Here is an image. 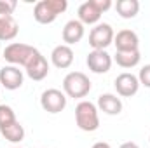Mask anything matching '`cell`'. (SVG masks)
Wrapping results in <instances>:
<instances>
[{
    "label": "cell",
    "mask_w": 150,
    "mask_h": 148,
    "mask_svg": "<svg viewBox=\"0 0 150 148\" xmlns=\"http://www.w3.org/2000/svg\"><path fill=\"white\" fill-rule=\"evenodd\" d=\"M68 7L67 0H40L35 4L33 18L40 25H51L56 21L59 14H63Z\"/></svg>",
    "instance_id": "1"
},
{
    "label": "cell",
    "mask_w": 150,
    "mask_h": 148,
    "mask_svg": "<svg viewBox=\"0 0 150 148\" xmlns=\"http://www.w3.org/2000/svg\"><path fill=\"white\" fill-rule=\"evenodd\" d=\"M75 122L79 129L86 132H94L100 127V115L98 106L91 101H80L75 106Z\"/></svg>",
    "instance_id": "2"
},
{
    "label": "cell",
    "mask_w": 150,
    "mask_h": 148,
    "mask_svg": "<svg viewBox=\"0 0 150 148\" xmlns=\"http://www.w3.org/2000/svg\"><path fill=\"white\" fill-rule=\"evenodd\" d=\"M91 91V80L82 72H70L63 78V92L68 98H86Z\"/></svg>",
    "instance_id": "3"
},
{
    "label": "cell",
    "mask_w": 150,
    "mask_h": 148,
    "mask_svg": "<svg viewBox=\"0 0 150 148\" xmlns=\"http://www.w3.org/2000/svg\"><path fill=\"white\" fill-rule=\"evenodd\" d=\"M37 52L38 51L33 45L14 42V44H9L4 49V59L12 66H26Z\"/></svg>",
    "instance_id": "4"
},
{
    "label": "cell",
    "mask_w": 150,
    "mask_h": 148,
    "mask_svg": "<svg viewBox=\"0 0 150 148\" xmlns=\"http://www.w3.org/2000/svg\"><path fill=\"white\" fill-rule=\"evenodd\" d=\"M113 28L108 23H100L96 25L91 33H89V45L93 47V51H107V47L113 44Z\"/></svg>",
    "instance_id": "5"
},
{
    "label": "cell",
    "mask_w": 150,
    "mask_h": 148,
    "mask_svg": "<svg viewBox=\"0 0 150 148\" xmlns=\"http://www.w3.org/2000/svg\"><path fill=\"white\" fill-rule=\"evenodd\" d=\"M40 106L47 113H59L67 106V94L59 89H45L40 96Z\"/></svg>",
    "instance_id": "6"
},
{
    "label": "cell",
    "mask_w": 150,
    "mask_h": 148,
    "mask_svg": "<svg viewBox=\"0 0 150 148\" xmlns=\"http://www.w3.org/2000/svg\"><path fill=\"white\" fill-rule=\"evenodd\" d=\"M112 56L107 51H91L86 58V65L93 73H107L112 68Z\"/></svg>",
    "instance_id": "7"
},
{
    "label": "cell",
    "mask_w": 150,
    "mask_h": 148,
    "mask_svg": "<svg viewBox=\"0 0 150 148\" xmlns=\"http://www.w3.org/2000/svg\"><path fill=\"white\" fill-rule=\"evenodd\" d=\"M113 85H115V91H117L119 96H122V98H131V96H134V94L138 92V89H140V80H138L136 75L124 72V73H120L115 78Z\"/></svg>",
    "instance_id": "8"
},
{
    "label": "cell",
    "mask_w": 150,
    "mask_h": 148,
    "mask_svg": "<svg viewBox=\"0 0 150 148\" xmlns=\"http://www.w3.org/2000/svg\"><path fill=\"white\" fill-rule=\"evenodd\" d=\"M25 75L19 70V66H12L7 65L4 68H0V84L2 87H5L7 91H16L23 85Z\"/></svg>",
    "instance_id": "9"
},
{
    "label": "cell",
    "mask_w": 150,
    "mask_h": 148,
    "mask_svg": "<svg viewBox=\"0 0 150 148\" xmlns=\"http://www.w3.org/2000/svg\"><path fill=\"white\" fill-rule=\"evenodd\" d=\"M113 44L117 52H131V51H140V38L133 30H120L113 37Z\"/></svg>",
    "instance_id": "10"
},
{
    "label": "cell",
    "mask_w": 150,
    "mask_h": 148,
    "mask_svg": "<svg viewBox=\"0 0 150 148\" xmlns=\"http://www.w3.org/2000/svg\"><path fill=\"white\" fill-rule=\"evenodd\" d=\"M25 70H26V75L32 78V80H44L47 75H49V63H47V59L37 52L33 58H32V61L25 66Z\"/></svg>",
    "instance_id": "11"
},
{
    "label": "cell",
    "mask_w": 150,
    "mask_h": 148,
    "mask_svg": "<svg viewBox=\"0 0 150 148\" xmlns=\"http://www.w3.org/2000/svg\"><path fill=\"white\" fill-rule=\"evenodd\" d=\"M51 61L59 70L70 68L72 63H74V51H72V47L70 45H65V44L56 45L52 49V52H51Z\"/></svg>",
    "instance_id": "12"
},
{
    "label": "cell",
    "mask_w": 150,
    "mask_h": 148,
    "mask_svg": "<svg viewBox=\"0 0 150 148\" xmlns=\"http://www.w3.org/2000/svg\"><path fill=\"white\" fill-rule=\"evenodd\" d=\"M84 33H86L84 25H82L79 19H70V21L65 25L61 37H63L65 45H74V44L80 42V40L84 38Z\"/></svg>",
    "instance_id": "13"
},
{
    "label": "cell",
    "mask_w": 150,
    "mask_h": 148,
    "mask_svg": "<svg viewBox=\"0 0 150 148\" xmlns=\"http://www.w3.org/2000/svg\"><path fill=\"white\" fill-rule=\"evenodd\" d=\"M77 14H79V21L82 25H94V23H98L101 19V12L96 7L94 0H87L84 4H80Z\"/></svg>",
    "instance_id": "14"
},
{
    "label": "cell",
    "mask_w": 150,
    "mask_h": 148,
    "mask_svg": "<svg viewBox=\"0 0 150 148\" xmlns=\"http://www.w3.org/2000/svg\"><path fill=\"white\" fill-rule=\"evenodd\" d=\"M98 110L107 113V115H119L122 111V101L115 94H101L98 98Z\"/></svg>",
    "instance_id": "15"
},
{
    "label": "cell",
    "mask_w": 150,
    "mask_h": 148,
    "mask_svg": "<svg viewBox=\"0 0 150 148\" xmlns=\"http://www.w3.org/2000/svg\"><path fill=\"white\" fill-rule=\"evenodd\" d=\"M19 32V26L12 16H0V40H12Z\"/></svg>",
    "instance_id": "16"
},
{
    "label": "cell",
    "mask_w": 150,
    "mask_h": 148,
    "mask_svg": "<svg viewBox=\"0 0 150 148\" xmlns=\"http://www.w3.org/2000/svg\"><path fill=\"white\" fill-rule=\"evenodd\" d=\"M115 11L124 19H133L140 12V2L138 0H117Z\"/></svg>",
    "instance_id": "17"
},
{
    "label": "cell",
    "mask_w": 150,
    "mask_h": 148,
    "mask_svg": "<svg viewBox=\"0 0 150 148\" xmlns=\"http://www.w3.org/2000/svg\"><path fill=\"white\" fill-rule=\"evenodd\" d=\"M115 63L120 66V68H134L140 65V51H131V52H115L113 56Z\"/></svg>",
    "instance_id": "18"
},
{
    "label": "cell",
    "mask_w": 150,
    "mask_h": 148,
    "mask_svg": "<svg viewBox=\"0 0 150 148\" xmlns=\"http://www.w3.org/2000/svg\"><path fill=\"white\" fill-rule=\"evenodd\" d=\"M0 132L2 136L11 141V143H19L25 140V127L19 124V122H14L11 125H5V127H0Z\"/></svg>",
    "instance_id": "19"
},
{
    "label": "cell",
    "mask_w": 150,
    "mask_h": 148,
    "mask_svg": "<svg viewBox=\"0 0 150 148\" xmlns=\"http://www.w3.org/2000/svg\"><path fill=\"white\" fill-rule=\"evenodd\" d=\"M14 122H18L14 110H12L9 105H0V127L11 125V124H14Z\"/></svg>",
    "instance_id": "20"
},
{
    "label": "cell",
    "mask_w": 150,
    "mask_h": 148,
    "mask_svg": "<svg viewBox=\"0 0 150 148\" xmlns=\"http://www.w3.org/2000/svg\"><path fill=\"white\" fill-rule=\"evenodd\" d=\"M18 7L16 0H0V16H12Z\"/></svg>",
    "instance_id": "21"
},
{
    "label": "cell",
    "mask_w": 150,
    "mask_h": 148,
    "mask_svg": "<svg viewBox=\"0 0 150 148\" xmlns=\"http://www.w3.org/2000/svg\"><path fill=\"white\" fill-rule=\"evenodd\" d=\"M138 80H140V85H145L150 87V65H145L140 73H138Z\"/></svg>",
    "instance_id": "22"
},
{
    "label": "cell",
    "mask_w": 150,
    "mask_h": 148,
    "mask_svg": "<svg viewBox=\"0 0 150 148\" xmlns=\"http://www.w3.org/2000/svg\"><path fill=\"white\" fill-rule=\"evenodd\" d=\"M93 148H112L108 143H105V141H98V143H94Z\"/></svg>",
    "instance_id": "23"
},
{
    "label": "cell",
    "mask_w": 150,
    "mask_h": 148,
    "mask_svg": "<svg viewBox=\"0 0 150 148\" xmlns=\"http://www.w3.org/2000/svg\"><path fill=\"white\" fill-rule=\"evenodd\" d=\"M119 148H140V147L136 143H133V141H127V143H122Z\"/></svg>",
    "instance_id": "24"
},
{
    "label": "cell",
    "mask_w": 150,
    "mask_h": 148,
    "mask_svg": "<svg viewBox=\"0 0 150 148\" xmlns=\"http://www.w3.org/2000/svg\"><path fill=\"white\" fill-rule=\"evenodd\" d=\"M14 148H19V147H14Z\"/></svg>",
    "instance_id": "25"
}]
</instances>
